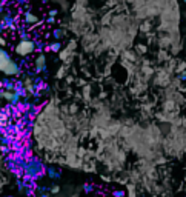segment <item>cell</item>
<instances>
[{"instance_id": "obj_1", "label": "cell", "mask_w": 186, "mask_h": 197, "mask_svg": "<svg viewBox=\"0 0 186 197\" xmlns=\"http://www.w3.org/2000/svg\"><path fill=\"white\" fill-rule=\"evenodd\" d=\"M183 2H186V0H183Z\"/></svg>"}]
</instances>
